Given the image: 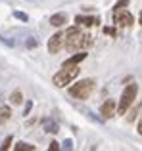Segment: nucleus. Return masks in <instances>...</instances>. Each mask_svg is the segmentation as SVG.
Masks as SVG:
<instances>
[{
  "instance_id": "6ab92c4d",
  "label": "nucleus",
  "mask_w": 142,
  "mask_h": 151,
  "mask_svg": "<svg viewBox=\"0 0 142 151\" xmlns=\"http://www.w3.org/2000/svg\"><path fill=\"white\" fill-rule=\"evenodd\" d=\"M127 4H129V0H121V2H117V4H115V10H119V8L127 6Z\"/></svg>"
},
{
  "instance_id": "9b49d317",
  "label": "nucleus",
  "mask_w": 142,
  "mask_h": 151,
  "mask_svg": "<svg viewBox=\"0 0 142 151\" xmlns=\"http://www.w3.org/2000/svg\"><path fill=\"white\" fill-rule=\"evenodd\" d=\"M85 58H86V54H85V52H81V54H75V55H71V58H69L67 61L64 63V65H77V63H81Z\"/></svg>"
},
{
  "instance_id": "412c9836",
  "label": "nucleus",
  "mask_w": 142,
  "mask_h": 151,
  "mask_svg": "<svg viewBox=\"0 0 142 151\" xmlns=\"http://www.w3.org/2000/svg\"><path fill=\"white\" fill-rule=\"evenodd\" d=\"M31 107H33V103H31V101H27V105H25V115H29Z\"/></svg>"
},
{
  "instance_id": "f257e3e1",
  "label": "nucleus",
  "mask_w": 142,
  "mask_h": 151,
  "mask_svg": "<svg viewBox=\"0 0 142 151\" xmlns=\"http://www.w3.org/2000/svg\"><path fill=\"white\" fill-rule=\"evenodd\" d=\"M90 35L83 33L81 29H77V27H73V29H69L67 33L64 35V42H65V50L67 52H77V50H85L88 48L90 44H92V40H90Z\"/></svg>"
},
{
  "instance_id": "f3484780",
  "label": "nucleus",
  "mask_w": 142,
  "mask_h": 151,
  "mask_svg": "<svg viewBox=\"0 0 142 151\" xmlns=\"http://www.w3.org/2000/svg\"><path fill=\"white\" fill-rule=\"evenodd\" d=\"M10 144H12V136H8L6 140H4V144L0 145V149H8V147H10Z\"/></svg>"
},
{
  "instance_id": "423d86ee",
  "label": "nucleus",
  "mask_w": 142,
  "mask_h": 151,
  "mask_svg": "<svg viewBox=\"0 0 142 151\" xmlns=\"http://www.w3.org/2000/svg\"><path fill=\"white\" fill-rule=\"evenodd\" d=\"M62 44H64V33H56L50 37L48 40V52L50 54H58L62 48Z\"/></svg>"
},
{
  "instance_id": "0eeeda50",
  "label": "nucleus",
  "mask_w": 142,
  "mask_h": 151,
  "mask_svg": "<svg viewBox=\"0 0 142 151\" xmlns=\"http://www.w3.org/2000/svg\"><path fill=\"white\" fill-rule=\"evenodd\" d=\"M115 105H117V103L113 101V100H108V101H104V103H102V109H100L102 117H104V119H109V117H113V115H115Z\"/></svg>"
},
{
  "instance_id": "f03ea898",
  "label": "nucleus",
  "mask_w": 142,
  "mask_h": 151,
  "mask_svg": "<svg viewBox=\"0 0 142 151\" xmlns=\"http://www.w3.org/2000/svg\"><path fill=\"white\" fill-rule=\"evenodd\" d=\"M77 75H79V67L77 65H64L62 71H58V73L54 75L52 82H54V86H58V88H64V86H67Z\"/></svg>"
},
{
  "instance_id": "a211bd4d",
  "label": "nucleus",
  "mask_w": 142,
  "mask_h": 151,
  "mask_svg": "<svg viewBox=\"0 0 142 151\" xmlns=\"http://www.w3.org/2000/svg\"><path fill=\"white\" fill-rule=\"evenodd\" d=\"M64 149H73V142H71V140H65L64 142Z\"/></svg>"
},
{
  "instance_id": "20e7f679",
  "label": "nucleus",
  "mask_w": 142,
  "mask_h": 151,
  "mask_svg": "<svg viewBox=\"0 0 142 151\" xmlns=\"http://www.w3.org/2000/svg\"><path fill=\"white\" fill-rule=\"evenodd\" d=\"M92 90H94V81L86 78V81H81V82H77V84L71 86L69 88V96L77 98V100H86V98L92 94Z\"/></svg>"
},
{
  "instance_id": "4be33fe9",
  "label": "nucleus",
  "mask_w": 142,
  "mask_h": 151,
  "mask_svg": "<svg viewBox=\"0 0 142 151\" xmlns=\"http://www.w3.org/2000/svg\"><path fill=\"white\" fill-rule=\"evenodd\" d=\"M104 33H108V35H115V29H109V27H106Z\"/></svg>"
},
{
  "instance_id": "dca6fc26",
  "label": "nucleus",
  "mask_w": 142,
  "mask_h": 151,
  "mask_svg": "<svg viewBox=\"0 0 142 151\" xmlns=\"http://www.w3.org/2000/svg\"><path fill=\"white\" fill-rule=\"evenodd\" d=\"M14 17H17L19 21H27V14H23V12H14Z\"/></svg>"
},
{
  "instance_id": "9d476101",
  "label": "nucleus",
  "mask_w": 142,
  "mask_h": 151,
  "mask_svg": "<svg viewBox=\"0 0 142 151\" xmlns=\"http://www.w3.org/2000/svg\"><path fill=\"white\" fill-rule=\"evenodd\" d=\"M67 23V15L65 14H54L52 17H50V25L52 27H62Z\"/></svg>"
},
{
  "instance_id": "f8f14e48",
  "label": "nucleus",
  "mask_w": 142,
  "mask_h": 151,
  "mask_svg": "<svg viewBox=\"0 0 142 151\" xmlns=\"http://www.w3.org/2000/svg\"><path fill=\"white\" fill-rule=\"evenodd\" d=\"M10 107H8V105H2V107H0V122H6L8 121V119H10Z\"/></svg>"
},
{
  "instance_id": "2eb2a0df",
  "label": "nucleus",
  "mask_w": 142,
  "mask_h": 151,
  "mask_svg": "<svg viewBox=\"0 0 142 151\" xmlns=\"http://www.w3.org/2000/svg\"><path fill=\"white\" fill-rule=\"evenodd\" d=\"M10 100H12V103H15V105H17V103H21V100H23L21 92H14V94L10 96Z\"/></svg>"
},
{
  "instance_id": "6e6552de",
  "label": "nucleus",
  "mask_w": 142,
  "mask_h": 151,
  "mask_svg": "<svg viewBox=\"0 0 142 151\" xmlns=\"http://www.w3.org/2000/svg\"><path fill=\"white\" fill-rule=\"evenodd\" d=\"M75 21H77L79 25H83V27H92V25H96V23H100V19L98 17H88V15H77Z\"/></svg>"
},
{
  "instance_id": "ddd939ff",
  "label": "nucleus",
  "mask_w": 142,
  "mask_h": 151,
  "mask_svg": "<svg viewBox=\"0 0 142 151\" xmlns=\"http://www.w3.org/2000/svg\"><path fill=\"white\" fill-rule=\"evenodd\" d=\"M15 149H17V151H25V149L33 151V149H35V145H31V144H25V142H19V144L15 145Z\"/></svg>"
},
{
  "instance_id": "39448f33",
  "label": "nucleus",
  "mask_w": 142,
  "mask_h": 151,
  "mask_svg": "<svg viewBox=\"0 0 142 151\" xmlns=\"http://www.w3.org/2000/svg\"><path fill=\"white\" fill-rule=\"evenodd\" d=\"M113 21H115V25H119V27H131L133 23H135V17H133L131 12L119 8V10H115V14H113Z\"/></svg>"
},
{
  "instance_id": "4468645a",
  "label": "nucleus",
  "mask_w": 142,
  "mask_h": 151,
  "mask_svg": "<svg viewBox=\"0 0 142 151\" xmlns=\"http://www.w3.org/2000/svg\"><path fill=\"white\" fill-rule=\"evenodd\" d=\"M138 113H140V105H136L135 109L131 111V115H129V117H127V121H129V122H133V121H135L136 117H138Z\"/></svg>"
},
{
  "instance_id": "aec40b11",
  "label": "nucleus",
  "mask_w": 142,
  "mask_h": 151,
  "mask_svg": "<svg viewBox=\"0 0 142 151\" xmlns=\"http://www.w3.org/2000/svg\"><path fill=\"white\" fill-rule=\"evenodd\" d=\"M56 149H60V145H58V142H52L50 144V151H56Z\"/></svg>"
},
{
  "instance_id": "7ed1b4c3",
  "label": "nucleus",
  "mask_w": 142,
  "mask_h": 151,
  "mask_svg": "<svg viewBox=\"0 0 142 151\" xmlns=\"http://www.w3.org/2000/svg\"><path fill=\"white\" fill-rule=\"evenodd\" d=\"M136 94H138V86L136 84H129L127 88L123 90V94H121V100H119V105H115V111L119 115H123L125 111L131 107V103L135 101Z\"/></svg>"
},
{
  "instance_id": "1a4fd4ad",
  "label": "nucleus",
  "mask_w": 142,
  "mask_h": 151,
  "mask_svg": "<svg viewBox=\"0 0 142 151\" xmlns=\"http://www.w3.org/2000/svg\"><path fill=\"white\" fill-rule=\"evenodd\" d=\"M42 126H44V130H46L48 134H56L58 130H60L58 122H56V121H52V119H48V117L42 119Z\"/></svg>"
}]
</instances>
